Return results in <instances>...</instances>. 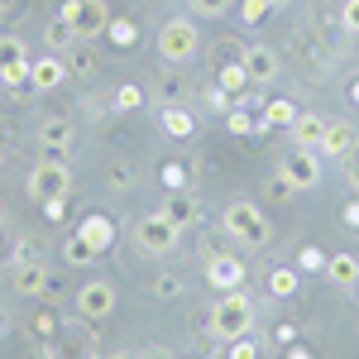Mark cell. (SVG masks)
Masks as SVG:
<instances>
[{
  "instance_id": "4",
  "label": "cell",
  "mask_w": 359,
  "mask_h": 359,
  "mask_svg": "<svg viewBox=\"0 0 359 359\" xmlns=\"http://www.w3.org/2000/svg\"><path fill=\"white\" fill-rule=\"evenodd\" d=\"M29 196L34 201H48V196H72V172H67V163L62 158H43V163H34V172H29Z\"/></svg>"
},
{
  "instance_id": "29",
  "label": "cell",
  "mask_w": 359,
  "mask_h": 359,
  "mask_svg": "<svg viewBox=\"0 0 359 359\" xmlns=\"http://www.w3.org/2000/svg\"><path fill=\"white\" fill-rule=\"evenodd\" d=\"M269 10H273L269 0H245V5H240V15H245V25H264V20H269Z\"/></svg>"
},
{
  "instance_id": "39",
  "label": "cell",
  "mask_w": 359,
  "mask_h": 359,
  "mask_svg": "<svg viewBox=\"0 0 359 359\" xmlns=\"http://www.w3.org/2000/svg\"><path fill=\"white\" fill-rule=\"evenodd\" d=\"M139 359H168V355H163V350H158V345H149V350H144V355H139Z\"/></svg>"
},
{
  "instance_id": "1",
  "label": "cell",
  "mask_w": 359,
  "mask_h": 359,
  "mask_svg": "<svg viewBox=\"0 0 359 359\" xmlns=\"http://www.w3.org/2000/svg\"><path fill=\"white\" fill-rule=\"evenodd\" d=\"M254 331V302H249L245 287H230V292H221V302L211 306V335L216 340H240V335Z\"/></svg>"
},
{
  "instance_id": "19",
  "label": "cell",
  "mask_w": 359,
  "mask_h": 359,
  "mask_svg": "<svg viewBox=\"0 0 359 359\" xmlns=\"http://www.w3.org/2000/svg\"><path fill=\"white\" fill-rule=\"evenodd\" d=\"M163 216L177 225V230H182V225H192V221H196V201H192V192H168Z\"/></svg>"
},
{
  "instance_id": "18",
  "label": "cell",
  "mask_w": 359,
  "mask_h": 359,
  "mask_svg": "<svg viewBox=\"0 0 359 359\" xmlns=\"http://www.w3.org/2000/svg\"><path fill=\"white\" fill-rule=\"evenodd\" d=\"M326 278H331L335 287H355L359 283V259L355 254H331V259H326Z\"/></svg>"
},
{
  "instance_id": "17",
  "label": "cell",
  "mask_w": 359,
  "mask_h": 359,
  "mask_svg": "<svg viewBox=\"0 0 359 359\" xmlns=\"http://www.w3.org/2000/svg\"><path fill=\"white\" fill-rule=\"evenodd\" d=\"M355 149H359V135L350 125H331V130H326V144H321L326 158H350Z\"/></svg>"
},
{
  "instance_id": "33",
  "label": "cell",
  "mask_w": 359,
  "mask_h": 359,
  "mask_svg": "<svg viewBox=\"0 0 359 359\" xmlns=\"http://www.w3.org/2000/svg\"><path fill=\"white\" fill-rule=\"evenodd\" d=\"M230 359H259V345L249 335H240V340H230Z\"/></svg>"
},
{
  "instance_id": "14",
  "label": "cell",
  "mask_w": 359,
  "mask_h": 359,
  "mask_svg": "<svg viewBox=\"0 0 359 359\" xmlns=\"http://www.w3.org/2000/svg\"><path fill=\"white\" fill-rule=\"evenodd\" d=\"M67 82V62L62 57H39V62H29V86L34 91H53V86Z\"/></svg>"
},
{
  "instance_id": "36",
  "label": "cell",
  "mask_w": 359,
  "mask_h": 359,
  "mask_svg": "<svg viewBox=\"0 0 359 359\" xmlns=\"http://www.w3.org/2000/svg\"><path fill=\"white\" fill-rule=\"evenodd\" d=\"M163 187L168 192H182V168H163Z\"/></svg>"
},
{
  "instance_id": "2",
  "label": "cell",
  "mask_w": 359,
  "mask_h": 359,
  "mask_svg": "<svg viewBox=\"0 0 359 359\" xmlns=\"http://www.w3.org/2000/svg\"><path fill=\"white\" fill-rule=\"evenodd\" d=\"M221 225H225V235L240 240L245 249H264L269 240H273V225H269V216H264L254 201H230L225 216H221Z\"/></svg>"
},
{
  "instance_id": "43",
  "label": "cell",
  "mask_w": 359,
  "mask_h": 359,
  "mask_svg": "<svg viewBox=\"0 0 359 359\" xmlns=\"http://www.w3.org/2000/svg\"><path fill=\"white\" fill-rule=\"evenodd\" d=\"M0 331H5V321H0Z\"/></svg>"
},
{
  "instance_id": "22",
  "label": "cell",
  "mask_w": 359,
  "mask_h": 359,
  "mask_svg": "<svg viewBox=\"0 0 359 359\" xmlns=\"http://www.w3.org/2000/svg\"><path fill=\"white\" fill-rule=\"evenodd\" d=\"M106 34H111L115 48H135V43H139V25H135V20H111Z\"/></svg>"
},
{
  "instance_id": "11",
  "label": "cell",
  "mask_w": 359,
  "mask_h": 359,
  "mask_svg": "<svg viewBox=\"0 0 359 359\" xmlns=\"http://www.w3.org/2000/svg\"><path fill=\"white\" fill-rule=\"evenodd\" d=\"M326 130H331V120H321L316 111H297V120H292V149H311V154H321Z\"/></svg>"
},
{
  "instance_id": "34",
  "label": "cell",
  "mask_w": 359,
  "mask_h": 359,
  "mask_svg": "<svg viewBox=\"0 0 359 359\" xmlns=\"http://www.w3.org/2000/svg\"><path fill=\"white\" fill-rule=\"evenodd\" d=\"M43 206V216L48 221H62V211H67V196H48V201H39Z\"/></svg>"
},
{
  "instance_id": "25",
  "label": "cell",
  "mask_w": 359,
  "mask_h": 359,
  "mask_svg": "<svg viewBox=\"0 0 359 359\" xmlns=\"http://www.w3.org/2000/svg\"><path fill=\"white\" fill-rule=\"evenodd\" d=\"M62 259H67V264H91V259H96V249L86 245L82 235H67V245H62Z\"/></svg>"
},
{
  "instance_id": "28",
  "label": "cell",
  "mask_w": 359,
  "mask_h": 359,
  "mask_svg": "<svg viewBox=\"0 0 359 359\" xmlns=\"http://www.w3.org/2000/svg\"><path fill=\"white\" fill-rule=\"evenodd\" d=\"M139 106H144V91L139 86H120L115 91V111H139Z\"/></svg>"
},
{
  "instance_id": "3",
  "label": "cell",
  "mask_w": 359,
  "mask_h": 359,
  "mask_svg": "<svg viewBox=\"0 0 359 359\" xmlns=\"http://www.w3.org/2000/svg\"><path fill=\"white\" fill-rule=\"evenodd\" d=\"M62 20L72 25L77 39H101L115 15H111V5H106V0H67V5H62Z\"/></svg>"
},
{
  "instance_id": "40",
  "label": "cell",
  "mask_w": 359,
  "mask_h": 359,
  "mask_svg": "<svg viewBox=\"0 0 359 359\" xmlns=\"http://www.w3.org/2000/svg\"><path fill=\"white\" fill-rule=\"evenodd\" d=\"M350 101H355V106H359V82H355V86H350Z\"/></svg>"
},
{
  "instance_id": "35",
  "label": "cell",
  "mask_w": 359,
  "mask_h": 359,
  "mask_svg": "<svg viewBox=\"0 0 359 359\" xmlns=\"http://www.w3.org/2000/svg\"><path fill=\"white\" fill-rule=\"evenodd\" d=\"M225 125H230L235 135H249V130H254V120H249L245 111H230V120H225Z\"/></svg>"
},
{
  "instance_id": "38",
  "label": "cell",
  "mask_w": 359,
  "mask_h": 359,
  "mask_svg": "<svg viewBox=\"0 0 359 359\" xmlns=\"http://www.w3.org/2000/svg\"><path fill=\"white\" fill-rule=\"evenodd\" d=\"M345 225H355V230H359V201H350V206H345Z\"/></svg>"
},
{
  "instance_id": "12",
  "label": "cell",
  "mask_w": 359,
  "mask_h": 359,
  "mask_svg": "<svg viewBox=\"0 0 359 359\" xmlns=\"http://www.w3.org/2000/svg\"><path fill=\"white\" fill-rule=\"evenodd\" d=\"M240 67H245L249 82H273L278 77V53L269 43H249L245 53H240Z\"/></svg>"
},
{
  "instance_id": "6",
  "label": "cell",
  "mask_w": 359,
  "mask_h": 359,
  "mask_svg": "<svg viewBox=\"0 0 359 359\" xmlns=\"http://www.w3.org/2000/svg\"><path fill=\"white\" fill-rule=\"evenodd\" d=\"M292 192H311L316 182H321V154H311V149H292V154H283V172H278Z\"/></svg>"
},
{
  "instance_id": "24",
  "label": "cell",
  "mask_w": 359,
  "mask_h": 359,
  "mask_svg": "<svg viewBox=\"0 0 359 359\" xmlns=\"http://www.w3.org/2000/svg\"><path fill=\"white\" fill-rule=\"evenodd\" d=\"M297 273H326V254L316 245H302L297 249Z\"/></svg>"
},
{
  "instance_id": "27",
  "label": "cell",
  "mask_w": 359,
  "mask_h": 359,
  "mask_svg": "<svg viewBox=\"0 0 359 359\" xmlns=\"http://www.w3.org/2000/svg\"><path fill=\"white\" fill-rule=\"evenodd\" d=\"M48 43H53V48H67V43H77V34H72V25H67L62 15H57L53 25H48Z\"/></svg>"
},
{
  "instance_id": "7",
  "label": "cell",
  "mask_w": 359,
  "mask_h": 359,
  "mask_svg": "<svg viewBox=\"0 0 359 359\" xmlns=\"http://www.w3.org/2000/svg\"><path fill=\"white\" fill-rule=\"evenodd\" d=\"M135 240H139V249L144 254H172V245H177V225L168 221L163 211H154V216H144V221L135 225Z\"/></svg>"
},
{
  "instance_id": "21",
  "label": "cell",
  "mask_w": 359,
  "mask_h": 359,
  "mask_svg": "<svg viewBox=\"0 0 359 359\" xmlns=\"http://www.w3.org/2000/svg\"><path fill=\"white\" fill-rule=\"evenodd\" d=\"M292 120H297V106H292V101H269V106H264V125H269V130H283V125L292 130Z\"/></svg>"
},
{
  "instance_id": "16",
  "label": "cell",
  "mask_w": 359,
  "mask_h": 359,
  "mask_svg": "<svg viewBox=\"0 0 359 359\" xmlns=\"http://www.w3.org/2000/svg\"><path fill=\"white\" fill-rule=\"evenodd\" d=\"M77 235H82L96 254H106V249H111V240H115V225H111V216H86V221L77 225Z\"/></svg>"
},
{
  "instance_id": "42",
  "label": "cell",
  "mask_w": 359,
  "mask_h": 359,
  "mask_svg": "<svg viewBox=\"0 0 359 359\" xmlns=\"http://www.w3.org/2000/svg\"><path fill=\"white\" fill-rule=\"evenodd\" d=\"M0 168H5V154H0Z\"/></svg>"
},
{
  "instance_id": "9",
  "label": "cell",
  "mask_w": 359,
  "mask_h": 359,
  "mask_svg": "<svg viewBox=\"0 0 359 359\" xmlns=\"http://www.w3.org/2000/svg\"><path fill=\"white\" fill-rule=\"evenodd\" d=\"M77 311H82L86 321H101V316H111L115 311V287L106 278H91L82 292H77Z\"/></svg>"
},
{
  "instance_id": "31",
  "label": "cell",
  "mask_w": 359,
  "mask_h": 359,
  "mask_svg": "<svg viewBox=\"0 0 359 359\" xmlns=\"http://www.w3.org/2000/svg\"><path fill=\"white\" fill-rule=\"evenodd\" d=\"M96 67V53L91 48H72V57H67V72H91Z\"/></svg>"
},
{
  "instance_id": "26",
  "label": "cell",
  "mask_w": 359,
  "mask_h": 359,
  "mask_svg": "<svg viewBox=\"0 0 359 359\" xmlns=\"http://www.w3.org/2000/svg\"><path fill=\"white\" fill-rule=\"evenodd\" d=\"M187 5H192V15L221 20V15H230V5H235V0H187Z\"/></svg>"
},
{
  "instance_id": "41",
  "label": "cell",
  "mask_w": 359,
  "mask_h": 359,
  "mask_svg": "<svg viewBox=\"0 0 359 359\" xmlns=\"http://www.w3.org/2000/svg\"><path fill=\"white\" fill-rule=\"evenodd\" d=\"M269 5H273V10H278V5H287V0H269Z\"/></svg>"
},
{
  "instance_id": "8",
  "label": "cell",
  "mask_w": 359,
  "mask_h": 359,
  "mask_svg": "<svg viewBox=\"0 0 359 359\" xmlns=\"http://www.w3.org/2000/svg\"><path fill=\"white\" fill-rule=\"evenodd\" d=\"M0 82H5V86L29 82V53H25V39H15V34H0Z\"/></svg>"
},
{
  "instance_id": "5",
  "label": "cell",
  "mask_w": 359,
  "mask_h": 359,
  "mask_svg": "<svg viewBox=\"0 0 359 359\" xmlns=\"http://www.w3.org/2000/svg\"><path fill=\"white\" fill-rule=\"evenodd\" d=\"M196 20H163L158 29V57L163 62H187L196 53Z\"/></svg>"
},
{
  "instance_id": "37",
  "label": "cell",
  "mask_w": 359,
  "mask_h": 359,
  "mask_svg": "<svg viewBox=\"0 0 359 359\" xmlns=\"http://www.w3.org/2000/svg\"><path fill=\"white\" fill-rule=\"evenodd\" d=\"M345 177H350V187L359 192V149L350 154V158H345Z\"/></svg>"
},
{
  "instance_id": "13",
  "label": "cell",
  "mask_w": 359,
  "mask_h": 359,
  "mask_svg": "<svg viewBox=\"0 0 359 359\" xmlns=\"http://www.w3.org/2000/svg\"><path fill=\"white\" fill-rule=\"evenodd\" d=\"M10 278H15V292H20V297H39V292H48V269H43L39 259H20Z\"/></svg>"
},
{
  "instance_id": "23",
  "label": "cell",
  "mask_w": 359,
  "mask_h": 359,
  "mask_svg": "<svg viewBox=\"0 0 359 359\" xmlns=\"http://www.w3.org/2000/svg\"><path fill=\"white\" fill-rule=\"evenodd\" d=\"M269 292L273 297H292L297 292V269H273L269 273Z\"/></svg>"
},
{
  "instance_id": "20",
  "label": "cell",
  "mask_w": 359,
  "mask_h": 359,
  "mask_svg": "<svg viewBox=\"0 0 359 359\" xmlns=\"http://www.w3.org/2000/svg\"><path fill=\"white\" fill-rule=\"evenodd\" d=\"M163 130H168L172 139H192L196 120H192L187 111H182V106H168V111H163Z\"/></svg>"
},
{
  "instance_id": "30",
  "label": "cell",
  "mask_w": 359,
  "mask_h": 359,
  "mask_svg": "<svg viewBox=\"0 0 359 359\" xmlns=\"http://www.w3.org/2000/svg\"><path fill=\"white\" fill-rule=\"evenodd\" d=\"M245 67H240V62H230V67H221V86L225 91H245Z\"/></svg>"
},
{
  "instance_id": "32",
  "label": "cell",
  "mask_w": 359,
  "mask_h": 359,
  "mask_svg": "<svg viewBox=\"0 0 359 359\" xmlns=\"http://www.w3.org/2000/svg\"><path fill=\"white\" fill-rule=\"evenodd\" d=\"M340 25L345 34H359V0H340Z\"/></svg>"
},
{
  "instance_id": "15",
  "label": "cell",
  "mask_w": 359,
  "mask_h": 359,
  "mask_svg": "<svg viewBox=\"0 0 359 359\" xmlns=\"http://www.w3.org/2000/svg\"><path fill=\"white\" fill-rule=\"evenodd\" d=\"M39 144H43L48 154H67V149H72V120L48 115V120L39 125Z\"/></svg>"
},
{
  "instance_id": "10",
  "label": "cell",
  "mask_w": 359,
  "mask_h": 359,
  "mask_svg": "<svg viewBox=\"0 0 359 359\" xmlns=\"http://www.w3.org/2000/svg\"><path fill=\"white\" fill-rule=\"evenodd\" d=\"M206 283L221 287V292L245 287V259H235V254H211V259H206Z\"/></svg>"
}]
</instances>
